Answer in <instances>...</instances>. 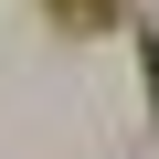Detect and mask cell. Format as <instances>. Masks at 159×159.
I'll use <instances>...</instances> for the list:
<instances>
[{
	"instance_id": "cell-1",
	"label": "cell",
	"mask_w": 159,
	"mask_h": 159,
	"mask_svg": "<svg viewBox=\"0 0 159 159\" xmlns=\"http://www.w3.org/2000/svg\"><path fill=\"white\" fill-rule=\"evenodd\" d=\"M43 11H53L64 32H106V21H127V0H43Z\"/></svg>"
}]
</instances>
